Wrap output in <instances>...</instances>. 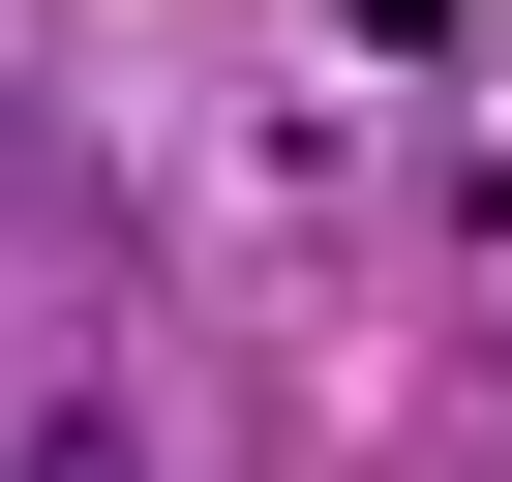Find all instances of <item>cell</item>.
Here are the masks:
<instances>
[{"label": "cell", "mask_w": 512, "mask_h": 482, "mask_svg": "<svg viewBox=\"0 0 512 482\" xmlns=\"http://www.w3.org/2000/svg\"><path fill=\"white\" fill-rule=\"evenodd\" d=\"M0 482H151V452H121V422H31V452H0Z\"/></svg>", "instance_id": "cell-1"}, {"label": "cell", "mask_w": 512, "mask_h": 482, "mask_svg": "<svg viewBox=\"0 0 512 482\" xmlns=\"http://www.w3.org/2000/svg\"><path fill=\"white\" fill-rule=\"evenodd\" d=\"M362 31H392V61H452V31H482V0H362Z\"/></svg>", "instance_id": "cell-2"}]
</instances>
